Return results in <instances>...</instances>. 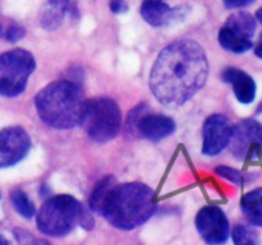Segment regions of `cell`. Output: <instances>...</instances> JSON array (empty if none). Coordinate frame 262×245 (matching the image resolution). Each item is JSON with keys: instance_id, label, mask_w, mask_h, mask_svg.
<instances>
[{"instance_id": "1", "label": "cell", "mask_w": 262, "mask_h": 245, "mask_svg": "<svg viewBox=\"0 0 262 245\" xmlns=\"http://www.w3.org/2000/svg\"><path fill=\"white\" fill-rule=\"evenodd\" d=\"M209 63L204 48L193 40H178L166 46L150 74V88L166 107L186 104L204 87Z\"/></svg>"}, {"instance_id": "2", "label": "cell", "mask_w": 262, "mask_h": 245, "mask_svg": "<svg viewBox=\"0 0 262 245\" xmlns=\"http://www.w3.org/2000/svg\"><path fill=\"white\" fill-rule=\"evenodd\" d=\"M156 208L155 193L142 183L115 184L100 213L120 230H133L145 224Z\"/></svg>"}, {"instance_id": "3", "label": "cell", "mask_w": 262, "mask_h": 245, "mask_svg": "<svg viewBox=\"0 0 262 245\" xmlns=\"http://www.w3.org/2000/svg\"><path fill=\"white\" fill-rule=\"evenodd\" d=\"M41 119L56 129H71L81 122L84 100L81 88L69 81H59L41 89L35 97Z\"/></svg>"}, {"instance_id": "4", "label": "cell", "mask_w": 262, "mask_h": 245, "mask_svg": "<svg viewBox=\"0 0 262 245\" xmlns=\"http://www.w3.org/2000/svg\"><path fill=\"white\" fill-rule=\"evenodd\" d=\"M37 227L42 234L50 236H64L77 225L91 229L94 219L82 204L71 195H58L49 199L38 211Z\"/></svg>"}, {"instance_id": "5", "label": "cell", "mask_w": 262, "mask_h": 245, "mask_svg": "<svg viewBox=\"0 0 262 245\" xmlns=\"http://www.w3.org/2000/svg\"><path fill=\"white\" fill-rule=\"evenodd\" d=\"M87 135L97 143H105L118 135L122 125V112L112 99L84 101L81 122Z\"/></svg>"}, {"instance_id": "6", "label": "cell", "mask_w": 262, "mask_h": 245, "mask_svg": "<svg viewBox=\"0 0 262 245\" xmlns=\"http://www.w3.org/2000/svg\"><path fill=\"white\" fill-rule=\"evenodd\" d=\"M32 54L23 48L7 51L0 55V96L15 97L27 86L28 77L35 70Z\"/></svg>"}, {"instance_id": "7", "label": "cell", "mask_w": 262, "mask_h": 245, "mask_svg": "<svg viewBox=\"0 0 262 245\" xmlns=\"http://www.w3.org/2000/svg\"><path fill=\"white\" fill-rule=\"evenodd\" d=\"M256 31V20L246 12H237L227 19L219 32V42L225 50L243 54L253 46L252 37Z\"/></svg>"}, {"instance_id": "8", "label": "cell", "mask_w": 262, "mask_h": 245, "mask_svg": "<svg viewBox=\"0 0 262 245\" xmlns=\"http://www.w3.org/2000/svg\"><path fill=\"white\" fill-rule=\"evenodd\" d=\"M233 155L242 161H253L262 155V124L252 119L243 120L232 128L229 140Z\"/></svg>"}, {"instance_id": "9", "label": "cell", "mask_w": 262, "mask_h": 245, "mask_svg": "<svg viewBox=\"0 0 262 245\" xmlns=\"http://www.w3.org/2000/svg\"><path fill=\"white\" fill-rule=\"evenodd\" d=\"M196 226L200 235L209 244H222L229 236V221L216 206L204 207L196 217Z\"/></svg>"}, {"instance_id": "10", "label": "cell", "mask_w": 262, "mask_h": 245, "mask_svg": "<svg viewBox=\"0 0 262 245\" xmlns=\"http://www.w3.org/2000/svg\"><path fill=\"white\" fill-rule=\"evenodd\" d=\"M31 139L19 127H10L0 132V168L19 162L28 153Z\"/></svg>"}, {"instance_id": "11", "label": "cell", "mask_w": 262, "mask_h": 245, "mask_svg": "<svg viewBox=\"0 0 262 245\" xmlns=\"http://www.w3.org/2000/svg\"><path fill=\"white\" fill-rule=\"evenodd\" d=\"M232 125L224 115H212L204 125L202 152L207 156H216L229 144Z\"/></svg>"}, {"instance_id": "12", "label": "cell", "mask_w": 262, "mask_h": 245, "mask_svg": "<svg viewBox=\"0 0 262 245\" xmlns=\"http://www.w3.org/2000/svg\"><path fill=\"white\" fill-rule=\"evenodd\" d=\"M136 124L141 135L154 142L169 137L176 130L173 119L159 114H137Z\"/></svg>"}, {"instance_id": "13", "label": "cell", "mask_w": 262, "mask_h": 245, "mask_svg": "<svg viewBox=\"0 0 262 245\" xmlns=\"http://www.w3.org/2000/svg\"><path fill=\"white\" fill-rule=\"evenodd\" d=\"M223 79L232 84L235 97L242 104H251L256 97V83L252 77L237 68H228L223 71Z\"/></svg>"}, {"instance_id": "14", "label": "cell", "mask_w": 262, "mask_h": 245, "mask_svg": "<svg viewBox=\"0 0 262 245\" xmlns=\"http://www.w3.org/2000/svg\"><path fill=\"white\" fill-rule=\"evenodd\" d=\"M181 14L177 8H170L165 0H143L141 5V15L151 26L160 27L169 24Z\"/></svg>"}, {"instance_id": "15", "label": "cell", "mask_w": 262, "mask_h": 245, "mask_svg": "<svg viewBox=\"0 0 262 245\" xmlns=\"http://www.w3.org/2000/svg\"><path fill=\"white\" fill-rule=\"evenodd\" d=\"M64 15L78 18V0H49L48 9L42 17L43 27L55 30L61 24Z\"/></svg>"}, {"instance_id": "16", "label": "cell", "mask_w": 262, "mask_h": 245, "mask_svg": "<svg viewBox=\"0 0 262 245\" xmlns=\"http://www.w3.org/2000/svg\"><path fill=\"white\" fill-rule=\"evenodd\" d=\"M242 211L253 226L262 227V188L245 194L242 198Z\"/></svg>"}, {"instance_id": "17", "label": "cell", "mask_w": 262, "mask_h": 245, "mask_svg": "<svg viewBox=\"0 0 262 245\" xmlns=\"http://www.w3.org/2000/svg\"><path fill=\"white\" fill-rule=\"evenodd\" d=\"M115 184L117 183H115V179L113 176H107V178H105L104 180L97 184L96 188L92 191L91 198H90V207L92 208V211L97 212V213L101 212L102 204H104L107 194L110 193V190H112Z\"/></svg>"}, {"instance_id": "18", "label": "cell", "mask_w": 262, "mask_h": 245, "mask_svg": "<svg viewBox=\"0 0 262 245\" xmlns=\"http://www.w3.org/2000/svg\"><path fill=\"white\" fill-rule=\"evenodd\" d=\"M12 199L13 207L15 208V211L20 214L25 218H31L33 217V214L36 213V209L33 203L31 202V199L26 195L25 191L22 190H14L10 195Z\"/></svg>"}, {"instance_id": "19", "label": "cell", "mask_w": 262, "mask_h": 245, "mask_svg": "<svg viewBox=\"0 0 262 245\" xmlns=\"http://www.w3.org/2000/svg\"><path fill=\"white\" fill-rule=\"evenodd\" d=\"M233 241L237 245H253L258 242L257 234L255 230L246 225H237L232 232Z\"/></svg>"}, {"instance_id": "20", "label": "cell", "mask_w": 262, "mask_h": 245, "mask_svg": "<svg viewBox=\"0 0 262 245\" xmlns=\"http://www.w3.org/2000/svg\"><path fill=\"white\" fill-rule=\"evenodd\" d=\"M216 174L222 176V178H225L227 180L232 181V183L241 186L245 185L247 181H250V178H248L247 174H243L241 171L235 170V168L228 167V166H219L216 168Z\"/></svg>"}, {"instance_id": "21", "label": "cell", "mask_w": 262, "mask_h": 245, "mask_svg": "<svg viewBox=\"0 0 262 245\" xmlns=\"http://www.w3.org/2000/svg\"><path fill=\"white\" fill-rule=\"evenodd\" d=\"M25 36V30L20 28L19 26H12L7 30V33H5V38L10 42H15V41L20 40V38Z\"/></svg>"}, {"instance_id": "22", "label": "cell", "mask_w": 262, "mask_h": 245, "mask_svg": "<svg viewBox=\"0 0 262 245\" xmlns=\"http://www.w3.org/2000/svg\"><path fill=\"white\" fill-rule=\"evenodd\" d=\"M109 5L113 13H124L128 9V5L125 3V0H110Z\"/></svg>"}, {"instance_id": "23", "label": "cell", "mask_w": 262, "mask_h": 245, "mask_svg": "<svg viewBox=\"0 0 262 245\" xmlns=\"http://www.w3.org/2000/svg\"><path fill=\"white\" fill-rule=\"evenodd\" d=\"M253 0H224L225 7L229 9H237V8H243L246 5L251 4Z\"/></svg>"}, {"instance_id": "24", "label": "cell", "mask_w": 262, "mask_h": 245, "mask_svg": "<svg viewBox=\"0 0 262 245\" xmlns=\"http://www.w3.org/2000/svg\"><path fill=\"white\" fill-rule=\"evenodd\" d=\"M255 54H256V56H258V58L262 59V35L260 37V41H258L257 46H256V48H255Z\"/></svg>"}, {"instance_id": "25", "label": "cell", "mask_w": 262, "mask_h": 245, "mask_svg": "<svg viewBox=\"0 0 262 245\" xmlns=\"http://www.w3.org/2000/svg\"><path fill=\"white\" fill-rule=\"evenodd\" d=\"M256 19H257L260 23H262V7L257 10V12H256Z\"/></svg>"}, {"instance_id": "26", "label": "cell", "mask_w": 262, "mask_h": 245, "mask_svg": "<svg viewBox=\"0 0 262 245\" xmlns=\"http://www.w3.org/2000/svg\"><path fill=\"white\" fill-rule=\"evenodd\" d=\"M257 112H258V114H260V112H262V102H261V105H260V106L257 107Z\"/></svg>"}]
</instances>
